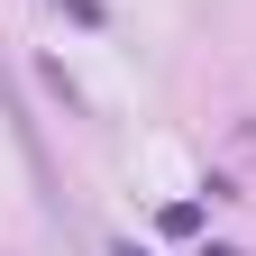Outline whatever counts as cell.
Segmentation results:
<instances>
[{"label": "cell", "instance_id": "cell-1", "mask_svg": "<svg viewBox=\"0 0 256 256\" xmlns=\"http://www.w3.org/2000/svg\"><path fill=\"white\" fill-rule=\"evenodd\" d=\"M64 10H74V18H82V28H101V0H64Z\"/></svg>", "mask_w": 256, "mask_h": 256}, {"label": "cell", "instance_id": "cell-2", "mask_svg": "<svg viewBox=\"0 0 256 256\" xmlns=\"http://www.w3.org/2000/svg\"><path fill=\"white\" fill-rule=\"evenodd\" d=\"M202 256H247V247H202Z\"/></svg>", "mask_w": 256, "mask_h": 256}]
</instances>
